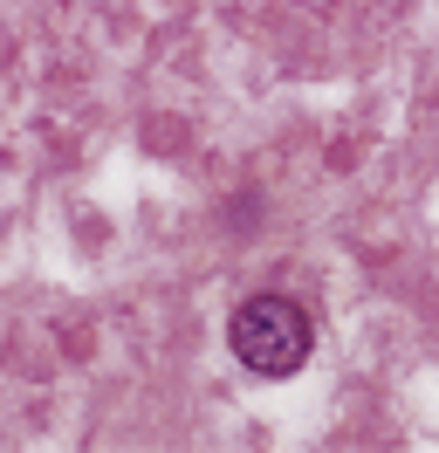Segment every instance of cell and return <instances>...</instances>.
<instances>
[{"mask_svg":"<svg viewBox=\"0 0 439 453\" xmlns=\"http://www.w3.org/2000/svg\"><path fill=\"white\" fill-rule=\"evenodd\" d=\"M309 316L289 296H254L234 310V357H241L254 378H296L309 365Z\"/></svg>","mask_w":439,"mask_h":453,"instance_id":"1","label":"cell"}]
</instances>
